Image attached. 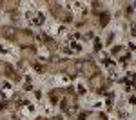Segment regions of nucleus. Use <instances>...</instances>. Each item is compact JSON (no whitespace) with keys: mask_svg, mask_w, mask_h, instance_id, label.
Masks as SVG:
<instances>
[{"mask_svg":"<svg viewBox=\"0 0 136 120\" xmlns=\"http://www.w3.org/2000/svg\"><path fill=\"white\" fill-rule=\"evenodd\" d=\"M102 16H103V18H100V24H102V26H105L109 18H107V15H102Z\"/></svg>","mask_w":136,"mask_h":120,"instance_id":"f257e3e1","label":"nucleus"}]
</instances>
